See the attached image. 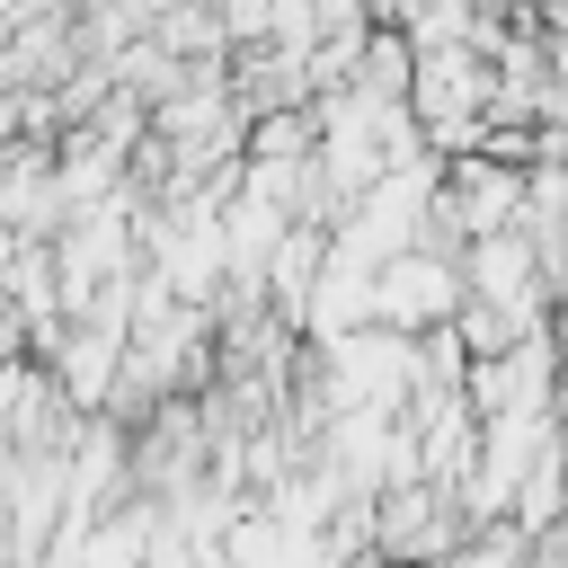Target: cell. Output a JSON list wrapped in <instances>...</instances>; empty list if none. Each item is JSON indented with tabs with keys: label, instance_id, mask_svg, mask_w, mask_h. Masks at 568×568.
Returning <instances> with one entry per match:
<instances>
[{
	"label": "cell",
	"instance_id": "obj_1",
	"mask_svg": "<svg viewBox=\"0 0 568 568\" xmlns=\"http://www.w3.org/2000/svg\"><path fill=\"white\" fill-rule=\"evenodd\" d=\"M453 302H462V275H453L444 257H417V248H399V257L373 275V302H364V320L417 328V320H444Z\"/></svg>",
	"mask_w": 568,
	"mask_h": 568
}]
</instances>
